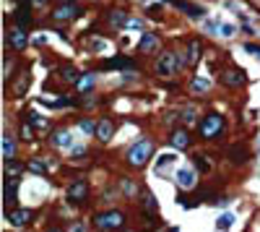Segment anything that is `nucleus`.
Instances as JSON below:
<instances>
[{
    "label": "nucleus",
    "instance_id": "nucleus-1",
    "mask_svg": "<svg viewBox=\"0 0 260 232\" xmlns=\"http://www.w3.org/2000/svg\"><path fill=\"white\" fill-rule=\"evenodd\" d=\"M182 66H188V63L182 60V55H174V52H162L159 55V60H156V73H159L162 78H169V76H174Z\"/></svg>",
    "mask_w": 260,
    "mask_h": 232
},
{
    "label": "nucleus",
    "instance_id": "nucleus-2",
    "mask_svg": "<svg viewBox=\"0 0 260 232\" xmlns=\"http://www.w3.org/2000/svg\"><path fill=\"white\" fill-rule=\"evenodd\" d=\"M151 138H141V141H135L133 146L128 149V164L133 167H143L148 162V156H151Z\"/></svg>",
    "mask_w": 260,
    "mask_h": 232
},
{
    "label": "nucleus",
    "instance_id": "nucleus-3",
    "mask_svg": "<svg viewBox=\"0 0 260 232\" xmlns=\"http://www.w3.org/2000/svg\"><path fill=\"white\" fill-rule=\"evenodd\" d=\"M123 222H125V217L120 214V211H104V214H97V217H94V225H97V230H101V232L120 230V227H123Z\"/></svg>",
    "mask_w": 260,
    "mask_h": 232
},
{
    "label": "nucleus",
    "instance_id": "nucleus-4",
    "mask_svg": "<svg viewBox=\"0 0 260 232\" xmlns=\"http://www.w3.org/2000/svg\"><path fill=\"white\" fill-rule=\"evenodd\" d=\"M221 128H224V117L216 115V113H211V115H206V117L200 120V136H203V138L219 136Z\"/></svg>",
    "mask_w": 260,
    "mask_h": 232
},
{
    "label": "nucleus",
    "instance_id": "nucleus-5",
    "mask_svg": "<svg viewBox=\"0 0 260 232\" xmlns=\"http://www.w3.org/2000/svg\"><path fill=\"white\" fill-rule=\"evenodd\" d=\"M65 196H68L70 203H81L83 198L89 196V183H86V180H76V183L68 188V193H65Z\"/></svg>",
    "mask_w": 260,
    "mask_h": 232
},
{
    "label": "nucleus",
    "instance_id": "nucleus-6",
    "mask_svg": "<svg viewBox=\"0 0 260 232\" xmlns=\"http://www.w3.org/2000/svg\"><path fill=\"white\" fill-rule=\"evenodd\" d=\"M174 180H177V185H180L182 191H190L198 178H195V170H190V167H182V170L174 172Z\"/></svg>",
    "mask_w": 260,
    "mask_h": 232
},
{
    "label": "nucleus",
    "instance_id": "nucleus-7",
    "mask_svg": "<svg viewBox=\"0 0 260 232\" xmlns=\"http://www.w3.org/2000/svg\"><path fill=\"white\" fill-rule=\"evenodd\" d=\"M5 219L11 222L13 227H24L26 222L32 219V211H29V209H11V211L5 214Z\"/></svg>",
    "mask_w": 260,
    "mask_h": 232
},
{
    "label": "nucleus",
    "instance_id": "nucleus-8",
    "mask_svg": "<svg viewBox=\"0 0 260 232\" xmlns=\"http://www.w3.org/2000/svg\"><path fill=\"white\" fill-rule=\"evenodd\" d=\"M78 13H81V8H78L76 3H65V5H60L52 16L58 18V21H68V18H76Z\"/></svg>",
    "mask_w": 260,
    "mask_h": 232
},
{
    "label": "nucleus",
    "instance_id": "nucleus-9",
    "mask_svg": "<svg viewBox=\"0 0 260 232\" xmlns=\"http://www.w3.org/2000/svg\"><path fill=\"white\" fill-rule=\"evenodd\" d=\"M101 68L104 71H130L133 68V60H128V58H109L101 63Z\"/></svg>",
    "mask_w": 260,
    "mask_h": 232
},
{
    "label": "nucleus",
    "instance_id": "nucleus-10",
    "mask_svg": "<svg viewBox=\"0 0 260 232\" xmlns=\"http://www.w3.org/2000/svg\"><path fill=\"white\" fill-rule=\"evenodd\" d=\"M50 141L58 146V149H73V133H70V131H58V133H52Z\"/></svg>",
    "mask_w": 260,
    "mask_h": 232
},
{
    "label": "nucleus",
    "instance_id": "nucleus-11",
    "mask_svg": "<svg viewBox=\"0 0 260 232\" xmlns=\"http://www.w3.org/2000/svg\"><path fill=\"white\" fill-rule=\"evenodd\" d=\"M245 81H247L245 71H237V68H229V71H224V83H229V86H242Z\"/></svg>",
    "mask_w": 260,
    "mask_h": 232
},
{
    "label": "nucleus",
    "instance_id": "nucleus-12",
    "mask_svg": "<svg viewBox=\"0 0 260 232\" xmlns=\"http://www.w3.org/2000/svg\"><path fill=\"white\" fill-rule=\"evenodd\" d=\"M8 44H11L13 50H24L26 47V32L24 29H11V34H8Z\"/></svg>",
    "mask_w": 260,
    "mask_h": 232
},
{
    "label": "nucleus",
    "instance_id": "nucleus-13",
    "mask_svg": "<svg viewBox=\"0 0 260 232\" xmlns=\"http://www.w3.org/2000/svg\"><path fill=\"white\" fill-rule=\"evenodd\" d=\"M156 44H159V37H156L154 32H146L141 37V42H138V50H141V52H154Z\"/></svg>",
    "mask_w": 260,
    "mask_h": 232
},
{
    "label": "nucleus",
    "instance_id": "nucleus-14",
    "mask_svg": "<svg viewBox=\"0 0 260 232\" xmlns=\"http://www.w3.org/2000/svg\"><path fill=\"white\" fill-rule=\"evenodd\" d=\"M174 3V8H180V11H185V13H190L193 18H200V16H206V11H203L200 5H193V3H185V0H172Z\"/></svg>",
    "mask_w": 260,
    "mask_h": 232
},
{
    "label": "nucleus",
    "instance_id": "nucleus-15",
    "mask_svg": "<svg viewBox=\"0 0 260 232\" xmlns=\"http://www.w3.org/2000/svg\"><path fill=\"white\" fill-rule=\"evenodd\" d=\"M174 162H177V156H174V154H162L159 159H156L154 172H156V175H166V170H169Z\"/></svg>",
    "mask_w": 260,
    "mask_h": 232
},
{
    "label": "nucleus",
    "instance_id": "nucleus-16",
    "mask_svg": "<svg viewBox=\"0 0 260 232\" xmlns=\"http://www.w3.org/2000/svg\"><path fill=\"white\" fill-rule=\"evenodd\" d=\"M112 131H115V125H112V120H109V117H104V120H99V123H97V136H99V141H109Z\"/></svg>",
    "mask_w": 260,
    "mask_h": 232
},
{
    "label": "nucleus",
    "instance_id": "nucleus-17",
    "mask_svg": "<svg viewBox=\"0 0 260 232\" xmlns=\"http://www.w3.org/2000/svg\"><path fill=\"white\" fill-rule=\"evenodd\" d=\"M29 11H32V3H24V5L16 11V24H18V29H26V26H29V21H32Z\"/></svg>",
    "mask_w": 260,
    "mask_h": 232
},
{
    "label": "nucleus",
    "instance_id": "nucleus-18",
    "mask_svg": "<svg viewBox=\"0 0 260 232\" xmlns=\"http://www.w3.org/2000/svg\"><path fill=\"white\" fill-rule=\"evenodd\" d=\"M198 58H200V42L193 39V42L188 44V55H185V63H188V66H195V63H198Z\"/></svg>",
    "mask_w": 260,
    "mask_h": 232
},
{
    "label": "nucleus",
    "instance_id": "nucleus-19",
    "mask_svg": "<svg viewBox=\"0 0 260 232\" xmlns=\"http://www.w3.org/2000/svg\"><path fill=\"white\" fill-rule=\"evenodd\" d=\"M16 191H18V183H16V180H8V183H5V203H8V211L16 206Z\"/></svg>",
    "mask_w": 260,
    "mask_h": 232
},
{
    "label": "nucleus",
    "instance_id": "nucleus-20",
    "mask_svg": "<svg viewBox=\"0 0 260 232\" xmlns=\"http://www.w3.org/2000/svg\"><path fill=\"white\" fill-rule=\"evenodd\" d=\"M172 146H174V149H188V146H190V136L185 131H174L172 133Z\"/></svg>",
    "mask_w": 260,
    "mask_h": 232
},
{
    "label": "nucleus",
    "instance_id": "nucleus-21",
    "mask_svg": "<svg viewBox=\"0 0 260 232\" xmlns=\"http://www.w3.org/2000/svg\"><path fill=\"white\" fill-rule=\"evenodd\" d=\"M13 154H16V141L5 133V136H3V159H5V162H11V159H13Z\"/></svg>",
    "mask_w": 260,
    "mask_h": 232
},
{
    "label": "nucleus",
    "instance_id": "nucleus-22",
    "mask_svg": "<svg viewBox=\"0 0 260 232\" xmlns=\"http://www.w3.org/2000/svg\"><path fill=\"white\" fill-rule=\"evenodd\" d=\"M94 83H97V76L94 73H83V76L78 78V91H89V89H94Z\"/></svg>",
    "mask_w": 260,
    "mask_h": 232
},
{
    "label": "nucleus",
    "instance_id": "nucleus-23",
    "mask_svg": "<svg viewBox=\"0 0 260 232\" xmlns=\"http://www.w3.org/2000/svg\"><path fill=\"white\" fill-rule=\"evenodd\" d=\"M26 86H29V73H21V76H18V81L13 83V94H16V97H24V94H26Z\"/></svg>",
    "mask_w": 260,
    "mask_h": 232
},
{
    "label": "nucleus",
    "instance_id": "nucleus-24",
    "mask_svg": "<svg viewBox=\"0 0 260 232\" xmlns=\"http://www.w3.org/2000/svg\"><path fill=\"white\" fill-rule=\"evenodd\" d=\"M229 156H231V162L242 164V162H247V149H245V146H231Z\"/></svg>",
    "mask_w": 260,
    "mask_h": 232
},
{
    "label": "nucleus",
    "instance_id": "nucleus-25",
    "mask_svg": "<svg viewBox=\"0 0 260 232\" xmlns=\"http://www.w3.org/2000/svg\"><path fill=\"white\" fill-rule=\"evenodd\" d=\"M143 209H146V217L148 219L156 214V198L151 196V193H143Z\"/></svg>",
    "mask_w": 260,
    "mask_h": 232
},
{
    "label": "nucleus",
    "instance_id": "nucleus-26",
    "mask_svg": "<svg viewBox=\"0 0 260 232\" xmlns=\"http://www.w3.org/2000/svg\"><path fill=\"white\" fill-rule=\"evenodd\" d=\"M60 76H63V81H70V83H78V71L73 68V66H63V71H60Z\"/></svg>",
    "mask_w": 260,
    "mask_h": 232
},
{
    "label": "nucleus",
    "instance_id": "nucleus-27",
    "mask_svg": "<svg viewBox=\"0 0 260 232\" xmlns=\"http://www.w3.org/2000/svg\"><path fill=\"white\" fill-rule=\"evenodd\" d=\"M109 24L112 26H128V18H125L123 11H112L109 13Z\"/></svg>",
    "mask_w": 260,
    "mask_h": 232
},
{
    "label": "nucleus",
    "instance_id": "nucleus-28",
    "mask_svg": "<svg viewBox=\"0 0 260 232\" xmlns=\"http://www.w3.org/2000/svg\"><path fill=\"white\" fill-rule=\"evenodd\" d=\"M29 172H34V175H44V172H47V164H44L42 159H32V162H29Z\"/></svg>",
    "mask_w": 260,
    "mask_h": 232
},
{
    "label": "nucleus",
    "instance_id": "nucleus-29",
    "mask_svg": "<svg viewBox=\"0 0 260 232\" xmlns=\"http://www.w3.org/2000/svg\"><path fill=\"white\" fill-rule=\"evenodd\" d=\"M190 86H193V91H208V86H211V83H208L206 78H203V76H195Z\"/></svg>",
    "mask_w": 260,
    "mask_h": 232
},
{
    "label": "nucleus",
    "instance_id": "nucleus-30",
    "mask_svg": "<svg viewBox=\"0 0 260 232\" xmlns=\"http://www.w3.org/2000/svg\"><path fill=\"white\" fill-rule=\"evenodd\" d=\"M231 222H234V217H231V214H221V217L216 219V230H229Z\"/></svg>",
    "mask_w": 260,
    "mask_h": 232
},
{
    "label": "nucleus",
    "instance_id": "nucleus-31",
    "mask_svg": "<svg viewBox=\"0 0 260 232\" xmlns=\"http://www.w3.org/2000/svg\"><path fill=\"white\" fill-rule=\"evenodd\" d=\"M78 128L83 133H97V125H94V120H89V117H83L81 123H78Z\"/></svg>",
    "mask_w": 260,
    "mask_h": 232
},
{
    "label": "nucleus",
    "instance_id": "nucleus-32",
    "mask_svg": "<svg viewBox=\"0 0 260 232\" xmlns=\"http://www.w3.org/2000/svg\"><path fill=\"white\" fill-rule=\"evenodd\" d=\"M120 185H123L125 196H135V191H138V188H135V183H133V180H128V178H125V180L120 183Z\"/></svg>",
    "mask_w": 260,
    "mask_h": 232
},
{
    "label": "nucleus",
    "instance_id": "nucleus-33",
    "mask_svg": "<svg viewBox=\"0 0 260 232\" xmlns=\"http://www.w3.org/2000/svg\"><path fill=\"white\" fill-rule=\"evenodd\" d=\"M5 172H8V178H11V175H13V178H16V175H18V172H21V167H18L16 162H8V164H5Z\"/></svg>",
    "mask_w": 260,
    "mask_h": 232
},
{
    "label": "nucleus",
    "instance_id": "nucleus-34",
    "mask_svg": "<svg viewBox=\"0 0 260 232\" xmlns=\"http://www.w3.org/2000/svg\"><path fill=\"white\" fill-rule=\"evenodd\" d=\"M128 29H143V21H141V18H128Z\"/></svg>",
    "mask_w": 260,
    "mask_h": 232
},
{
    "label": "nucleus",
    "instance_id": "nucleus-35",
    "mask_svg": "<svg viewBox=\"0 0 260 232\" xmlns=\"http://www.w3.org/2000/svg\"><path fill=\"white\" fill-rule=\"evenodd\" d=\"M182 117H185V123H193V120H195V110L193 107H185L182 110Z\"/></svg>",
    "mask_w": 260,
    "mask_h": 232
},
{
    "label": "nucleus",
    "instance_id": "nucleus-36",
    "mask_svg": "<svg viewBox=\"0 0 260 232\" xmlns=\"http://www.w3.org/2000/svg\"><path fill=\"white\" fill-rule=\"evenodd\" d=\"M234 32H237L234 26H229V24H221V32H219V34H224V37H231Z\"/></svg>",
    "mask_w": 260,
    "mask_h": 232
},
{
    "label": "nucleus",
    "instance_id": "nucleus-37",
    "mask_svg": "<svg viewBox=\"0 0 260 232\" xmlns=\"http://www.w3.org/2000/svg\"><path fill=\"white\" fill-rule=\"evenodd\" d=\"M193 162H195V167H198L200 172H208V164H206V159H198V156H195Z\"/></svg>",
    "mask_w": 260,
    "mask_h": 232
},
{
    "label": "nucleus",
    "instance_id": "nucleus-38",
    "mask_svg": "<svg viewBox=\"0 0 260 232\" xmlns=\"http://www.w3.org/2000/svg\"><path fill=\"white\" fill-rule=\"evenodd\" d=\"M21 136L26 138V141H29V138H32V123H26V125L21 128Z\"/></svg>",
    "mask_w": 260,
    "mask_h": 232
},
{
    "label": "nucleus",
    "instance_id": "nucleus-39",
    "mask_svg": "<svg viewBox=\"0 0 260 232\" xmlns=\"http://www.w3.org/2000/svg\"><path fill=\"white\" fill-rule=\"evenodd\" d=\"M26 123H36V125H39V123H42V117L36 115V113H29V120H26Z\"/></svg>",
    "mask_w": 260,
    "mask_h": 232
},
{
    "label": "nucleus",
    "instance_id": "nucleus-40",
    "mask_svg": "<svg viewBox=\"0 0 260 232\" xmlns=\"http://www.w3.org/2000/svg\"><path fill=\"white\" fill-rule=\"evenodd\" d=\"M247 52H255L258 55V58H260V47H258V44H247V47H245Z\"/></svg>",
    "mask_w": 260,
    "mask_h": 232
},
{
    "label": "nucleus",
    "instance_id": "nucleus-41",
    "mask_svg": "<svg viewBox=\"0 0 260 232\" xmlns=\"http://www.w3.org/2000/svg\"><path fill=\"white\" fill-rule=\"evenodd\" d=\"M73 232H86V225H81V222H76V225H73Z\"/></svg>",
    "mask_w": 260,
    "mask_h": 232
},
{
    "label": "nucleus",
    "instance_id": "nucleus-42",
    "mask_svg": "<svg viewBox=\"0 0 260 232\" xmlns=\"http://www.w3.org/2000/svg\"><path fill=\"white\" fill-rule=\"evenodd\" d=\"M34 5H47V0H34Z\"/></svg>",
    "mask_w": 260,
    "mask_h": 232
},
{
    "label": "nucleus",
    "instance_id": "nucleus-43",
    "mask_svg": "<svg viewBox=\"0 0 260 232\" xmlns=\"http://www.w3.org/2000/svg\"><path fill=\"white\" fill-rule=\"evenodd\" d=\"M50 232H60V230H50Z\"/></svg>",
    "mask_w": 260,
    "mask_h": 232
}]
</instances>
